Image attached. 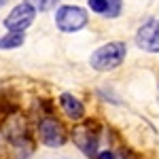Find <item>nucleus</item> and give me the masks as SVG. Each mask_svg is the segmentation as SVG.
Here are the masks:
<instances>
[{
    "instance_id": "7",
    "label": "nucleus",
    "mask_w": 159,
    "mask_h": 159,
    "mask_svg": "<svg viewBox=\"0 0 159 159\" xmlns=\"http://www.w3.org/2000/svg\"><path fill=\"white\" fill-rule=\"evenodd\" d=\"M136 43L140 49L148 53H159V19H148L147 24L140 25L136 34Z\"/></svg>"
},
{
    "instance_id": "6",
    "label": "nucleus",
    "mask_w": 159,
    "mask_h": 159,
    "mask_svg": "<svg viewBox=\"0 0 159 159\" xmlns=\"http://www.w3.org/2000/svg\"><path fill=\"white\" fill-rule=\"evenodd\" d=\"M2 136L11 142V144H17L25 140L28 136V121L21 112H11L4 121H2Z\"/></svg>"
},
{
    "instance_id": "11",
    "label": "nucleus",
    "mask_w": 159,
    "mask_h": 159,
    "mask_svg": "<svg viewBox=\"0 0 159 159\" xmlns=\"http://www.w3.org/2000/svg\"><path fill=\"white\" fill-rule=\"evenodd\" d=\"M119 13H121V0H106V11H104V15L117 17Z\"/></svg>"
},
{
    "instance_id": "8",
    "label": "nucleus",
    "mask_w": 159,
    "mask_h": 159,
    "mask_svg": "<svg viewBox=\"0 0 159 159\" xmlns=\"http://www.w3.org/2000/svg\"><path fill=\"white\" fill-rule=\"evenodd\" d=\"M60 104H61V108H64V112H66L70 119H83L85 108H83L81 100H76L72 93H61L60 96Z\"/></svg>"
},
{
    "instance_id": "4",
    "label": "nucleus",
    "mask_w": 159,
    "mask_h": 159,
    "mask_svg": "<svg viewBox=\"0 0 159 159\" xmlns=\"http://www.w3.org/2000/svg\"><path fill=\"white\" fill-rule=\"evenodd\" d=\"M34 17H36V9L24 0L21 4H17V7L7 15V19H4V28L11 30V32H25V28L32 25Z\"/></svg>"
},
{
    "instance_id": "10",
    "label": "nucleus",
    "mask_w": 159,
    "mask_h": 159,
    "mask_svg": "<svg viewBox=\"0 0 159 159\" xmlns=\"http://www.w3.org/2000/svg\"><path fill=\"white\" fill-rule=\"evenodd\" d=\"M28 4H32L36 11H51L57 7V0H25Z\"/></svg>"
},
{
    "instance_id": "5",
    "label": "nucleus",
    "mask_w": 159,
    "mask_h": 159,
    "mask_svg": "<svg viewBox=\"0 0 159 159\" xmlns=\"http://www.w3.org/2000/svg\"><path fill=\"white\" fill-rule=\"evenodd\" d=\"M72 140L87 157H96V155H98V129H96V125L85 123V125L74 127Z\"/></svg>"
},
{
    "instance_id": "2",
    "label": "nucleus",
    "mask_w": 159,
    "mask_h": 159,
    "mask_svg": "<svg viewBox=\"0 0 159 159\" xmlns=\"http://www.w3.org/2000/svg\"><path fill=\"white\" fill-rule=\"evenodd\" d=\"M55 25L61 32H79L87 25V13L81 7H60L55 13Z\"/></svg>"
},
{
    "instance_id": "3",
    "label": "nucleus",
    "mask_w": 159,
    "mask_h": 159,
    "mask_svg": "<svg viewBox=\"0 0 159 159\" xmlns=\"http://www.w3.org/2000/svg\"><path fill=\"white\" fill-rule=\"evenodd\" d=\"M38 138H40V142L45 147L57 148V147H64V142H66L68 136H66L64 125L57 119L45 117V119H40V123H38Z\"/></svg>"
},
{
    "instance_id": "13",
    "label": "nucleus",
    "mask_w": 159,
    "mask_h": 159,
    "mask_svg": "<svg viewBox=\"0 0 159 159\" xmlns=\"http://www.w3.org/2000/svg\"><path fill=\"white\" fill-rule=\"evenodd\" d=\"M98 159H115V155L110 153V151H104V153H100Z\"/></svg>"
},
{
    "instance_id": "1",
    "label": "nucleus",
    "mask_w": 159,
    "mask_h": 159,
    "mask_svg": "<svg viewBox=\"0 0 159 159\" xmlns=\"http://www.w3.org/2000/svg\"><path fill=\"white\" fill-rule=\"evenodd\" d=\"M125 45L123 43H108L104 47H100L93 55H91V68H96L100 72H108L115 70L123 60H125Z\"/></svg>"
},
{
    "instance_id": "12",
    "label": "nucleus",
    "mask_w": 159,
    "mask_h": 159,
    "mask_svg": "<svg viewBox=\"0 0 159 159\" xmlns=\"http://www.w3.org/2000/svg\"><path fill=\"white\" fill-rule=\"evenodd\" d=\"M87 2H89V9L91 11L104 15V11H106V0H87Z\"/></svg>"
},
{
    "instance_id": "9",
    "label": "nucleus",
    "mask_w": 159,
    "mask_h": 159,
    "mask_svg": "<svg viewBox=\"0 0 159 159\" xmlns=\"http://www.w3.org/2000/svg\"><path fill=\"white\" fill-rule=\"evenodd\" d=\"M25 43V34L24 32H7L4 36L0 38V49H17Z\"/></svg>"
}]
</instances>
